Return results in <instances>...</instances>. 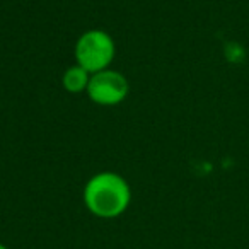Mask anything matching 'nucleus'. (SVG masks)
Segmentation results:
<instances>
[{
	"instance_id": "obj_1",
	"label": "nucleus",
	"mask_w": 249,
	"mask_h": 249,
	"mask_svg": "<svg viewBox=\"0 0 249 249\" xmlns=\"http://www.w3.org/2000/svg\"><path fill=\"white\" fill-rule=\"evenodd\" d=\"M84 205L97 218H116L128 210L132 188L121 174L103 171L89 178L82 191Z\"/></svg>"
},
{
	"instance_id": "obj_2",
	"label": "nucleus",
	"mask_w": 249,
	"mask_h": 249,
	"mask_svg": "<svg viewBox=\"0 0 249 249\" xmlns=\"http://www.w3.org/2000/svg\"><path fill=\"white\" fill-rule=\"evenodd\" d=\"M73 56L77 65L89 73H96L111 67L116 56V45L109 33L103 29H89L75 41Z\"/></svg>"
},
{
	"instance_id": "obj_3",
	"label": "nucleus",
	"mask_w": 249,
	"mask_h": 249,
	"mask_svg": "<svg viewBox=\"0 0 249 249\" xmlns=\"http://www.w3.org/2000/svg\"><path fill=\"white\" fill-rule=\"evenodd\" d=\"M130 92V84L121 72L113 69L90 73L89 87L86 94L94 104L104 107L121 104Z\"/></svg>"
},
{
	"instance_id": "obj_4",
	"label": "nucleus",
	"mask_w": 249,
	"mask_h": 249,
	"mask_svg": "<svg viewBox=\"0 0 249 249\" xmlns=\"http://www.w3.org/2000/svg\"><path fill=\"white\" fill-rule=\"evenodd\" d=\"M90 80V73L86 69L75 65L69 67L62 75V86L70 94H82L87 90Z\"/></svg>"
},
{
	"instance_id": "obj_5",
	"label": "nucleus",
	"mask_w": 249,
	"mask_h": 249,
	"mask_svg": "<svg viewBox=\"0 0 249 249\" xmlns=\"http://www.w3.org/2000/svg\"><path fill=\"white\" fill-rule=\"evenodd\" d=\"M0 249H9V248L5 244H2V242H0Z\"/></svg>"
}]
</instances>
